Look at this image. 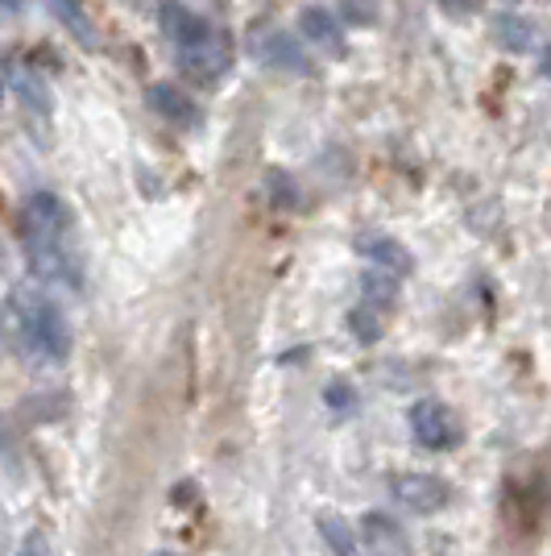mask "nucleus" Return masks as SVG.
Instances as JSON below:
<instances>
[{
  "mask_svg": "<svg viewBox=\"0 0 551 556\" xmlns=\"http://www.w3.org/2000/svg\"><path fill=\"white\" fill-rule=\"evenodd\" d=\"M328 403H332L336 412H345L348 403H353V391H348L345 382H332V387H328Z\"/></svg>",
  "mask_w": 551,
  "mask_h": 556,
  "instance_id": "18",
  "label": "nucleus"
},
{
  "mask_svg": "<svg viewBox=\"0 0 551 556\" xmlns=\"http://www.w3.org/2000/svg\"><path fill=\"white\" fill-rule=\"evenodd\" d=\"M13 328L22 349L42 366H63L71 357V325L63 307L50 300L42 287H17L13 291Z\"/></svg>",
  "mask_w": 551,
  "mask_h": 556,
  "instance_id": "3",
  "label": "nucleus"
},
{
  "mask_svg": "<svg viewBox=\"0 0 551 556\" xmlns=\"http://www.w3.org/2000/svg\"><path fill=\"white\" fill-rule=\"evenodd\" d=\"M22 241L38 278L54 287H79V250L75 220L54 191H34L22 208Z\"/></svg>",
  "mask_w": 551,
  "mask_h": 556,
  "instance_id": "1",
  "label": "nucleus"
},
{
  "mask_svg": "<svg viewBox=\"0 0 551 556\" xmlns=\"http://www.w3.org/2000/svg\"><path fill=\"white\" fill-rule=\"evenodd\" d=\"M50 9H54V17L67 25L84 47H95V25H92V17L84 13V0H50Z\"/></svg>",
  "mask_w": 551,
  "mask_h": 556,
  "instance_id": "13",
  "label": "nucleus"
},
{
  "mask_svg": "<svg viewBox=\"0 0 551 556\" xmlns=\"http://www.w3.org/2000/svg\"><path fill=\"white\" fill-rule=\"evenodd\" d=\"M357 535H361L366 556H411L407 532L394 523L390 515H382V510H369L366 519H361V528H357Z\"/></svg>",
  "mask_w": 551,
  "mask_h": 556,
  "instance_id": "7",
  "label": "nucleus"
},
{
  "mask_svg": "<svg viewBox=\"0 0 551 556\" xmlns=\"http://www.w3.org/2000/svg\"><path fill=\"white\" fill-rule=\"evenodd\" d=\"M411 432L423 448L448 453V448H457V441H460V419L452 416L448 403H439V399H419L411 407Z\"/></svg>",
  "mask_w": 551,
  "mask_h": 556,
  "instance_id": "4",
  "label": "nucleus"
},
{
  "mask_svg": "<svg viewBox=\"0 0 551 556\" xmlns=\"http://www.w3.org/2000/svg\"><path fill=\"white\" fill-rule=\"evenodd\" d=\"M357 254L366 257L369 266H382V270H390L398 278L414 270L411 250L402 241H394L390 232H366V237H357Z\"/></svg>",
  "mask_w": 551,
  "mask_h": 556,
  "instance_id": "8",
  "label": "nucleus"
},
{
  "mask_svg": "<svg viewBox=\"0 0 551 556\" xmlns=\"http://www.w3.org/2000/svg\"><path fill=\"white\" fill-rule=\"evenodd\" d=\"M361 295L369 307H377V312H386L394 300H398V275L390 270H382V266H369L366 275H361Z\"/></svg>",
  "mask_w": 551,
  "mask_h": 556,
  "instance_id": "12",
  "label": "nucleus"
},
{
  "mask_svg": "<svg viewBox=\"0 0 551 556\" xmlns=\"http://www.w3.org/2000/svg\"><path fill=\"white\" fill-rule=\"evenodd\" d=\"M543 75H548V79H551V47L543 50Z\"/></svg>",
  "mask_w": 551,
  "mask_h": 556,
  "instance_id": "20",
  "label": "nucleus"
},
{
  "mask_svg": "<svg viewBox=\"0 0 551 556\" xmlns=\"http://www.w3.org/2000/svg\"><path fill=\"white\" fill-rule=\"evenodd\" d=\"M158 22L166 29V38H170V47H175V54H179L183 71H191L204 84H216V79L229 75L232 50H229V38L216 25H207L200 13H191V9L175 4V0L162 4Z\"/></svg>",
  "mask_w": 551,
  "mask_h": 556,
  "instance_id": "2",
  "label": "nucleus"
},
{
  "mask_svg": "<svg viewBox=\"0 0 551 556\" xmlns=\"http://www.w3.org/2000/svg\"><path fill=\"white\" fill-rule=\"evenodd\" d=\"M494 34H498V42L505 50H514V54H527L535 47V25L527 17H518V13H498L494 17Z\"/></svg>",
  "mask_w": 551,
  "mask_h": 556,
  "instance_id": "11",
  "label": "nucleus"
},
{
  "mask_svg": "<svg viewBox=\"0 0 551 556\" xmlns=\"http://www.w3.org/2000/svg\"><path fill=\"white\" fill-rule=\"evenodd\" d=\"M17 556H54L50 553V540L42 532H34V535H25V544H22V553Z\"/></svg>",
  "mask_w": 551,
  "mask_h": 556,
  "instance_id": "17",
  "label": "nucleus"
},
{
  "mask_svg": "<svg viewBox=\"0 0 551 556\" xmlns=\"http://www.w3.org/2000/svg\"><path fill=\"white\" fill-rule=\"evenodd\" d=\"M162 556H175V553H162Z\"/></svg>",
  "mask_w": 551,
  "mask_h": 556,
  "instance_id": "22",
  "label": "nucleus"
},
{
  "mask_svg": "<svg viewBox=\"0 0 551 556\" xmlns=\"http://www.w3.org/2000/svg\"><path fill=\"white\" fill-rule=\"evenodd\" d=\"M0 4H4V9H17V0H0Z\"/></svg>",
  "mask_w": 551,
  "mask_h": 556,
  "instance_id": "21",
  "label": "nucleus"
},
{
  "mask_svg": "<svg viewBox=\"0 0 551 556\" xmlns=\"http://www.w3.org/2000/svg\"><path fill=\"white\" fill-rule=\"evenodd\" d=\"M316 528H320L323 544H328L336 556H357V532L348 528L341 515H332V510H328V515L316 519Z\"/></svg>",
  "mask_w": 551,
  "mask_h": 556,
  "instance_id": "14",
  "label": "nucleus"
},
{
  "mask_svg": "<svg viewBox=\"0 0 551 556\" xmlns=\"http://www.w3.org/2000/svg\"><path fill=\"white\" fill-rule=\"evenodd\" d=\"M150 109H154L162 121H170L175 129H195V125L204 121L200 104L187 92H179L175 84H154V88H150Z\"/></svg>",
  "mask_w": 551,
  "mask_h": 556,
  "instance_id": "10",
  "label": "nucleus"
},
{
  "mask_svg": "<svg viewBox=\"0 0 551 556\" xmlns=\"http://www.w3.org/2000/svg\"><path fill=\"white\" fill-rule=\"evenodd\" d=\"M444 4H448L452 13H473V9H477V0H444Z\"/></svg>",
  "mask_w": 551,
  "mask_h": 556,
  "instance_id": "19",
  "label": "nucleus"
},
{
  "mask_svg": "<svg viewBox=\"0 0 551 556\" xmlns=\"http://www.w3.org/2000/svg\"><path fill=\"white\" fill-rule=\"evenodd\" d=\"M13 75V88H17V96H22L29 109H38V113L47 116L50 113V92H47V84L34 75L29 67H13L9 71Z\"/></svg>",
  "mask_w": 551,
  "mask_h": 556,
  "instance_id": "15",
  "label": "nucleus"
},
{
  "mask_svg": "<svg viewBox=\"0 0 551 556\" xmlns=\"http://www.w3.org/2000/svg\"><path fill=\"white\" fill-rule=\"evenodd\" d=\"M299 34L311 42V47H320L323 54H332V59H341L345 54V29L341 22L323 9V4H311V9H303L299 13Z\"/></svg>",
  "mask_w": 551,
  "mask_h": 556,
  "instance_id": "9",
  "label": "nucleus"
},
{
  "mask_svg": "<svg viewBox=\"0 0 551 556\" xmlns=\"http://www.w3.org/2000/svg\"><path fill=\"white\" fill-rule=\"evenodd\" d=\"M253 59H261L266 67L286 71V75H311V59L299 50V42L286 34V29H274V25H253L249 38Z\"/></svg>",
  "mask_w": 551,
  "mask_h": 556,
  "instance_id": "5",
  "label": "nucleus"
},
{
  "mask_svg": "<svg viewBox=\"0 0 551 556\" xmlns=\"http://www.w3.org/2000/svg\"><path fill=\"white\" fill-rule=\"evenodd\" d=\"M390 486H394V498L407 510H414V515H436L452 498L448 482L436 478V473H398Z\"/></svg>",
  "mask_w": 551,
  "mask_h": 556,
  "instance_id": "6",
  "label": "nucleus"
},
{
  "mask_svg": "<svg viewBox=\"0 0 551 556\" xmlns=\"http://www.w3.org/2000/svg\"><path fill=\"white\" fill-rule=\"evenodd\" d=\"M348 328H353V337H357L361 345H373V341L382 337V312L369 307V303H357L353 316H348Z\"/></svg>",
  "mask_w": 551,
  "mask_h": 556,
  "instance_id": "16",
  "label": "nucleus"
}]
</instances>
